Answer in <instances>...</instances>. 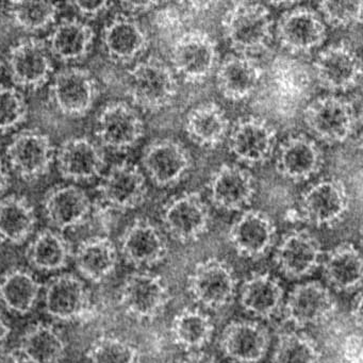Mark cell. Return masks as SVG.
<instances>
[{"label": "cell", "mask_w": 363, "mask_h": 363, "mask_svg": "<svg viewBox=\"0 0 363 363\" xmlns=\"http://www.w3.org/2000/svg\"><path fill=\"white\" fill-rule=\"evenodd\" d=\"M222 29L235 54L255 58L271 45L274 21L269 8L263 4L239 1L225 11Z\"/></svg>", "instance_id": "cell-1"}, {"label": "cell", "mask_w": 363, "mask_h": 363, "mask_svg": "<svg viewBox=\"0 0 363 363\" xmlns=\"http://www.w3.org/2000/svg\"><path fill=\"white\" fill-rule=\"evenodd\" d=\"M127 93L135 107L144 111H161L169 108L177 96V76L158 57H148L128 72Z\"/></svg>", "instance_id": "cell-2"}, {"label": "cell", "mask_w": 363, "mask_h": 363, "mask_svg": "<svg viewBox=\"0 0 363 363\" xmlns=\"http://www.w3.org/2000/svg\"><path fill=\"white\" fill-rule=\"evenodd\" d=\"M169 60L174 73L186 84H203L220 65L218 44L201 29L186 31L172 45Z\"/></svg>", "instance_id": "cell-3"}, {"label": "cell", "mask_w": 363, "mask_h": 363, "mask_svg": "<svg viewBox=\"0 0 363 363\" xmlns=\"http://www.w3.org/2000/svg\"><path fill=\"white\" fill-rule=\"evenodd\" d=\"M303 122L315 139L327 144H340L356 133L360 118L352 101L327 95L314 99L306 107Z\"/></svg>", "instance_id": "cell-4"}, {"label": "cell", "mask_w": 363, "mask_h": 363, "mask_svg": "<svg viewBox=\"0 0 363 363\" xmlns=\"http://www.w3.org/2000/svg\"><path fill=\"white\" fill-rule=\"evenodd\" d=\"M350 205L345 184L337 178H325L301 194L298 213L312 226L333 227L345 218Z\"/></svg>", "instance_id": "cell-5"}, {"label": "cell", "mask_w": 363, "mask_h": 363, "mask_svg": "<svg viewBox=\"0 0 363 363\" xmlns=\"http://www.w3.org/2000/svg\"><path fill=\"white\" fill-rule=\"evenodd\" d=\"M189 291L207 309L227 307L235 296L237 279L233 267L218 258H208L195 265L189 276Z\"/></svg>", "instance_id": "cell-6"}, {"label": "cell", "mask_w": 363, "mask_h": 363, "mask_svg": "<svg viewBox=\"0 0 363 363\" xmlns=\"http://www.w3.org/2000/svg\"><path fill=\"white\" fill-rule=\"evenodd\" d=\"M164 230L172 239L190 243L201 239L210 226L209 207L197 192H186L173 197L161 211Z\"/></svg>", "instance_id": "cell-7"}, {"label": "cell", "mask_w": 363, "mask_h": 363, "mask_svg": "<svg viewBox=\"0 0 363 363\" xmlns=\"http://www.w3.org/2000/svg\"><path fill=\"white\" fill-rule=\"evenodd\" d=\"M227 139L233 156L248 167L264 164L277 146V133L273 125L259 116L239 118L230 127Z\"/></svg>", "instance_id": "cell-8"}, {"label": "cell", "mask_w": 363, "mask_h": 363, "mask_svg": "<svg viewBox=\"0 0 363 363\" xmlns=\"http://www.w3.org/2000/svg\"><path fill=\"white\" fill-rule=\"evenodd\" d=\"M7 62L12 82L24 90H39L50 82L54 72L46 42L37 38L16 42L9 50Z\"/></svg>", "instance_id": "cell-9"}, {"label": "cell", "mask_w": 363, "mask_h": 363, "mask_svg": "<svg viewBox=\"0 0 363 363\" xmlns=\"http://www.w3.org/2000/svg\"><path fill=\"white\" fill-rule=\"evenodd\" d=\"M144 123L139 112L125 101H112L97 116L95 133L103 147L126 152L135 147L144 135Z\"/></svg>", "instance_id": "cell-10"}, {"label": "cell", "mask_w": 363, "mask_h": 363, "mask_svg": "<svg viewBox=\"0 0 363 363\" xmlns=\"http://www.w3.org/2000/svg\"><path fill=\"white\" fill-rule=\"evenodd\" d=\"M276 35L280 46L290 54H310L326 40V26L315 10L295 6L279 18Z\"/></svg>", "instance_id": "cell-11"}, {"label": "cell", "mask_w": 363, "mask_h": 363, "mask_svg": "<svg viewBox=\"0 0 363 363\" xmlns=\"http://www.w3.org/2000/svg\"><path fill=\"white\" fill-rule=\"evenodd\" d=\"M55 108L69 118L86 116L99 96V84L88 69L69 67L59 72L50 86Z\"/></svg>", "instance_id": "cell-12"}, {"label": "cell", "mask_w": 363, "mask_h": 363, "mask_svg": "<svg viewBox=\"0 0 363 363\" xmlns=\"http://www.w3.org/2000/svg\"><path fill=\"white\" fill-rule=\"evenodd\" d=\"M145 175L128 161L116 163L104 176L99 186L101 201L107 209L127 211L139 207L147 195Z\"/></svg>", "instance_id": "cell-13"}, {"label": "cell", "mask_w": 363, "mask_h": 363, "mask_svg": "<svg viewBox=\"0 0 363 363\" xmlns=\"http://www.w3.org/2000/svg\"><path fill=\"white\" fill-rule=\"evenodd\" d=\"M169 288L156 274L138 272L125 280L121 290V303L125 311L139 320H152L169 305Z\"/></svg>", "instance_id": "cell-14"}, {"label": "cell", "mask_w": 363, "mask_h": 363, "mask_svg": "<svg viewBox=\"0 0 363 363\" xmlns=\"http://www.w3.org/2000/svg\"><path fill=\"white\" fill-rule=\"evenodd\" d=\"M314 75L318 84L333 93L347 92L358 86L362 75L361 59L346 44L327 46L316 57Z\"/></svg>", "instance_id": "cell-15"}, {"label": "cell", "mask_w": 363, "mask_h": 363, "mask_svg": "<svg viewBox=\"0 0 363 363\" xmlns=\"http://www.w3.org/2000/svg\"><path fill=\"white\" fill-rule=\"evenodd\" d=\"M142 164L157 186L172 188L188 175L192 167V157L180 142L160 139L145 148Z\"/></svg>", "instance_id": "cell-16"}, {"label": "cell", "mask_w": 363, "mask_h": 363, "mask_svg": "<svg viewBox=\"0 0 363 363\" xmlns=\"http://www.w3.org/2000/svg\"><path fill=\"white\" fill-rule=\"evenodd\" d=\"M55 154L50 138L33 129L21 131L7 148L11 169L25 180L39 179L46 175L52 167Z\"/></svg>", "instance_id": "cell-17"}, {"label": "cell", "mask_w": 363, "mask_h": 363, "mask_svg": "<svg viewBox=\"0 0 363 363\" xmlns=\"http://www.w3.org/2000/svg\"><path fill=\"white\" fill-rule=\"evenodd\" d=\"M212 205L223 211H242L250 205L257 192L254 175L237 164H222L208 182Z\"/></svg>", "instance_id": "cell-18"}, {"label": "cell", "mask_w": 363, "mask_h": 363, "mask_svg": "<svg viewBox=\"0 0 363 363\" xmlns=\"http://www.w3.org/2000/svg\"><path fill=\"white\" fill-rule=\"evenodd\" d=\"M284 320L295 327L326 322L337 310L335 297L320 282L298 284L291 291L284 306Z\"/></svg>", "instance_id": "cell-19"}, {"label": "cell", "mask_w": 363, "mask_h": 363, "mask_svg": "<svg viewBox=\"0 0 363 363\" xmlns=\"http://www.w3.org/2000/svg\"><path fill=\"white\" fill-rule=\"evenodd\" d=\"M228 239L240 256L262 258L275 244V223L267 212L245 210L231 225Z\"/></svg>", "instance_id": "cell-20"}, {"label": "cell", "mask_w": 363, "mask_h": 363, "mask_svg": "<svg viewBox=\"0 0 363 363\" xmlns=\"http://www.w3.org/2000/svg\"><path fill=\"white\" fill-rule=\"evenodd\" d=\"M324 165L322 148L315 140L305 135H291L281 142L276 156V171L293 182L309 180Z\"/></svg>", "instance_id": "cell-21"}, {"label": "cell", "mask_w": 363, "mask_h": 363, "mask_svg": "<svg viewBox=\"0 0 363 363\" xmlns=\"http://www.w3.org/2000/svg\"><path fill=\"white\" fill-rule=\"evenodd\" d=\"M103 44L112 60L121 65H130L147 50L150 37L135 16L120 13L106 25Z\"/></svg>", "instance_id": "cell-22"}, {"label": "cell", "mask_w": 363, "mask_h": 363, "mask_svg": "<svg viewBox=\"0 0 363 363\" xmlns=\"http://www.w3.org/2000/svg\"><path fill=\"white\" fill-rule=\"evenodd\" d=\"M59 173L72 182H90L103 174L105 154L101 145L86 137H74L56 152Z\"/></svg>", "instance_id": "cell-23"}, {"label": "cell", "mask_w": 363, "mask_h": 363, "mask_svg": "<svg viewBox=\"0 0 363 363\" xmlns=\"http://www.w3.org/2000/svg\"><path fill=\"white\" fill-rule=\"evenodd\" d=\"M322 256V246L312 233L307 230H292L280 240L275 261L282 274L298 279L314 272Z\"/></svg>", "instance_id": "cell-24"}, {"label": "cell", "mask_w": 363, "mask_h": 363, "mask_svg": "<svg viewBox=\"0 0 363 363\" xmlns=\"http://www.w3.org/2000/svg\"><path fill=\"white\" fill-rule=\"evenodd\" d=\"M121 252L130 264L150 267L164 260L169 246L156 225L145 218H139L123 233Z\"/></svg>", "instance_id": "cell-25"}, {"label": "cell", "mask_w": 363, "mask_h": 363, "mask_svg": "<svg viewBox=\"0 0 363 363\" xmlns=\"http://www.w3.org/2000/svg\"><path fill=\"white\" fill-rule=\"evenodd\" d=\"M216 86L224 99L242 101L250 99L260 84L263 69L254 57L229 55L216 71Z\"/></svg>", "instance_id": "cell-26"}, {"label": "cell", "mask_w": 363, "mask_h": 363, "mask_svg": "<svg viewBox=\"0 0 363 363\" xmlns=\"http://www.w3.org/2000/svg\"><path fill=\"white\" fill-rule=\"evenodd\" d=\"M43 209L50 225L65 230L79 226L88 220L92 211V203L78 186L60 184L46 193Z\"/></svg>", "instance_id": "cell-27"}, {"label": "cell", "mask_w": 363, "mask_h": 363, "mask_svg": "<svg viewBox=\"0 0 363 363\" xmlns=\"http://www.w3.org/2000/svg\"><path fill=\"white\" fill-rule=\"evenodd\" d=\"M267 329L257 322L237 320L225 327L220 339L223 354L237 363H258L269 350Z\"/></svg>", "instance_id": "cell-28"}, {"label": "cell", "mask_w": 363, "mask_h": 363, "mask_svg": "<svg viewBox=\"0 0 363 363\" xmlns=\"http://www.w3.org/2000/svg\"><path fill=\"white\" fill-rule=\"evenodd\" d=\"M230 127L226 112L214 101L199 104L190 110L184 121L189 139L208 150L222 145L228 138Z\"/></svg>", "instance_id": "cell-29"}, {"label": "cell", "mask_w": 363, "mask_h": 363, "mask_svg": "<svg viewBox=\"0 0 363 363\" xmlns=\"http://www.w3.org/2000/svg\"><path fill=\"white\" fill-rule=\"evenodd\" d=\"M94 38V31L86 23L73 18L55 26L46 45L50 55L61 62H77L88 56Z\"/></svg>", "instance_id": "cell-30"}, {"label": "cell", "mask_w": 363, "mask_h": 363, "mask_svg": "<svg viewBox=\"0 0 363 363\" xmlns=\"http://www.w3.org/2000/svg\"><path fill=\"white\" fill-rule=\"evenodd\" d=\"M240 301L256 318H269L284 307V290L269 274H254L242 286Z\"/></svg>", "instance_id": "cell-31"}, {"label": "cell", "mask_w": 363, "mask_h": 363, "mask_svg": "<svg viewBox=\"0 0 363 363\" xmlns=\"http://www.w3.org/2000/svg\"><path fill=\"white\" fill-rule=\"evenodd\" d=\"M88 296L82 280L65 274L55 278L45 294L46 311L59 320H73L86 311Z\"/></svg>", "instance_id": "cell-32"}, {"label": "cell", "mask_w": 363, "mask_h": 363, "mask_svg": "<svg viewBox=\"0 0 363 363\" xmlns=\"http://www.w3.org/2000/svg\"><path fill=\"white\" fill-rule=\"evenodd\" d=\"M324 274L329 284L339 291H356L362 284V257L356 246L342 243L325 259Z\"/></svg>", "instance_id": "cell-33"}, {"label": "cell", "mask_w": 363, "mask_h": 363, "mask_svg": "<svg viewBox=\"0 0 363 363\" xmlns=\"http://www.w3.org/2000/svg\"><path fill=\"white\" fill-rule=\"evenodd\" d=\"M35 223L37 216L28 199L14 194L0 199V240L24 243L33 233Z\"/></svg>", "instance_id": "cell-34"}, {"label": "cell", "mask_w": 363, "mask_h": 363, "mask_svg": "<svg viewBox=\"0 0 363 363\" xmlns=\"http://www.w3.org/2000/svg\"><path fill=\"white\" fill-rule=\"evenodd\" d=\"M76 267L84 277L99 282L111 275L118 263V252L111 240L93 237L80 244L76 252Z\"/></svg>", "instance_id": "cell-35"}, {"label": "cell", "mask_w": 363, "mask_h": 363, "mask_svg": "<svg viewBox=\"0 0 363 363\" xmlns=\"http://www.w3.org/2000/svg\"><path fill=\"white\" fill-rule=\"evenodd\" d=\"M214 333V325L205 312L199 309H184L172 322V335L176 344L190 352H201Z\"/></svg>", "instance_id": "cell-36"}, {"label": "cell", "mask_w": 363, "mask_h": 363, "mask_svg": "<svg viewBox=\"0 0 363 363\" xmlns=\"http://www.w3.org/2000/svg\"><path fill=\"white\" fill-rule=\"evenodd\" d=\"M18 352L30 363H59L65 356V344L54 327L38 324L25 333Z\"/></svg>", "instance_id": "cell-37"}, {"label": "cell", "mask_w": 363, "mask_h": 363, "mask_svg": "<svg viewBox=\"0 0 363 363\" xmlns=\"http://www.w3.org/2000/svg\"><path fill=\"white\" fill-rule=\"evenodd\" d=\"M39 282L28 272H10L0 282V301L7 309L26 314L33 310L39 296Z\"/></svg>", "instance_id": "cell-38"}, {"label": "cell", "mask_w": 363, "mask_h": 363, "mask_svg": "<svg viewBox=\"0 0 363 363\" xmlns=\"http://www.w3.org/2000/svg\"><path fill=\"white\" fill-rule=\"evenodd\" d=\"M69 246L67 240L50 229H44L35 235L27 250L29 262L42 271H56L69 260Z\"/></svg>", "instance_id": "cell-39"}, {"label": "cell", "mask_w": 363, "mask_h": 363, "mask_svg": "<svg viewBox=\"0 0 363 363\" xmlns=\"http://www.w3.org/2000/svg\"><path fill=\"white\" fill-rule=\"evenodd\" d=\"M8 14L13 24L27 33H39L54 24L60 4L48 1H11Z\"/></svg>", "instance_id": "cell-40"}, {"label": "cell", "mask_w": 363, "mask_h": 363, "mask_svg": "<svg viewBox=\"0 0 363 363\" xmlns=\"http://www.w3.org/2000/svg\"><path fill=\"white\" fill-rule=\"evenodd\" d=\"M273 359L274 363H322V352L311 337L293 331L280 335Z\"/></svg>", "instance_id": "cell-41"}, {"label": "cell", "mask_w": 363, "mask_h": 363, "mask_svg": "<svg viewBox=\"0 0 363 363\" xmlns=\"http://www.w3.org/2000/svg\"><path fill=\"white\" fill-rule=\"evenodd\" d=\"M90 363H139V350L128 342L118 337L97 340L88 354Z\"/></svg>", "instance_id": "cell-42"}, {"label": "cell", "mask_w": 363, "mask_h": 363, "mask_svg": "<svg viewBox=\"0 0 363 363\" xmlns=\"http://www.w3.org/2000/svg\"><path fill=\"white\" fill-rule=\"evenodd\" d=\"M28 106L14 86H0V133H9L26 121Z\"/></svg>", "instance_id": "cell-43"}, {"label": "cell", "mask_w": 363, "mask_h": 363, "mask_svg": "<svg viewBox=\"0 0 363 363\" xmlns=\"http://www.w3.org/2000/svg\"><path fill=\"white\" fill-rule=\"evenodd\" d=\"M363 3L359 1H322L318 14L325 24L335 28L359 26L362 21Z\"/></svg>", "instance_id": "cell-44"}, {"label": "cell", "mask_w": 363, "mask_h": 363, "mask_svg": "<svg viewBox=\"0 0 363 363\" xmlns=\"http://www.w3.org/2000/svg\"><path fill=\"white\" fill-rule=\"evenodd\" d=\"M69 5L84 18H95L109 11L114 4L109 1H95V0H78V1L69 3Z\"/></svg>", "instance_id": "cell-45"}, {"label": "cell", "mask_w": 363, "mask_h": 363, "mask_svg": "<svg viewBox=\"0 0 363 363\" xmlns=\"http://www.w3.org/2000/svg\"><path fill=\"white\" fill-rule=\"evenodd\" d=\"M343 362L362 363V339L360 333H352L343 344Z\"/></svg>", "instance_id": "cell-46"}, {"label": "cell", "mask_w": 363, "mask_h": 363, "mask_svg": "<svg viewBox=\"0 0 363 363\" xmlns=\"http://www.w3.org/2000/svg\"><path fill=\"white\" fill-rule=\"evenodd\" d=\"M160 5L158 1H124L120 4V7L124 13L133 16L135 14L152 11Z\"/></svg>", "instance_id": "cell-47"}, {"label": "cell", "mask_w": 363, "mask_h": 363, "mask_svg": "<svg viewBox=\"0 0 363 363\" xmlns=\"http://www.w3.org/2000/svg\"><path fill=\"white\" fill-rule=\"evenodd\" d=\"M352 318L354 326L360 330L361 327H362V294H361V292L357 293L356 296H354L352 308Z\"/></svg>", "instance_id": "cell-48"}, {"label": "cell", "mask_w": 363, "mask_h": 363, "mask_svg": "<svg viewBox=\"0 0 363 363\" xmlns=\"http://www.w3.org/2000/svg\"><path fill=\"white\" fill-rule=\"evenodd\" d=\"M179 363H216L211 356L201 352H190Z\"/></svg>", "instance_id": "cell-49"}, {"label": "cell", "mask_w": 363, "mask_h": 363, "mask_svg": "<svg viewBox=\"0 0 363 363\" xmlns=\"http://www.w3.org/2000/svg\"><path fill=\"white\" fill-rule=\"evenodd\" d=\"M22 354L18 350H0V363H23Z\"/></svg>", "instance_id": "cell-50"}, {"label": "cell", "mask_w": 363, "mask_h": 363, "mask_svg": "<svg viewBox=\"0 0 363 363\" xmlns=\"http://www.w3.org/2000/svg\"><path fill=\"white\" fill-rule=\"evenodd\" d=\"M10 184V176L9 172H8L7 167L3 160L0 159V195H3L4 193L7 191L8 186Z\"/></svg>", "instance_id": "cell-51"}, {"label": "cell", "mask_w": 363, "mask_h": 363, "mask_svg": "<svg viewBox=\"0 0 363 363\" xmlns=\"http://www.w3.org/2000/svg\"><path fill=\"white\" fill-rule=\"evenodd\" d=\"M11 333V328L6 322L4 316L0 314V345L7 340L8 335Z\"/></svg>", "instance_id": "cell-52"}, {"label": "cell", "mask_w": 363, "mask_h": 363, "mask_svg": "<svg viewBox=\"0 0 363 363\" xmlns=\"http://www.w3.org/2000/svg\"><path fill=\"white\" fill-rule=\"evenodd\" d=\"M271 6H275L277 8H284V9H291V8L295 7L297 6V3L295 1H291V3H288V1H278V3H271L269 4Z\"/></svg>", "instance_id": "cell-53"}, {"label": "cell", "mask_w": 363, "mask_h": 363, "mask_svg": "<svg viewBox=\"0 0 363 363\" xmlns=\"http://www.w3.org/2000/svg\"><path fill=\"white\" fill-rule=\"evenodd\" d=\"M3 69V60H1V56H0V72Z\"/></svg>", "instance_id": "cell-54"}, {"label": "cell", "mask_w": 363, "mask_h": 363, "mask_svg": "<svg viewBox=\"0 0 363 363\" xmlns=\"http://www.w3.org/2000/svg\"><path fill=\"white\" fill-rule=\"evenodd\" d=\"M343 363H348V362H343Z\"/></svg>", "instance_id": "cell-55"}]
</instances>
